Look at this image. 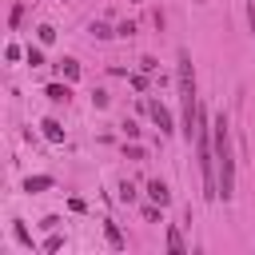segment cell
I'll use <instances>...</instances> for the list:
<instances>
[{
  "mask_svg": "<svg viewBox=\"0 0 255 255\" xmlns=\"http://www.w3.org/2000/svg\"><path fill=\"white\" fill-rule=\"evenodd\" d=\"M211 143H215V163H219V195L231 199V195H235V155H231L227 116H219V120L211 124Z\"/></svg>",
  "mask_w": 255,
  "mask_h": 255,
  "instance_id": "1",
  "label": "cell"
},
{
  "mask_svg": "<svg viewBox=\"0 0 255 255\" xmlns=\"http://www.w3.org/2000/svg\"><path fill=\"white\" fill-rule=\"evenodd\" d=\"M175 84H179V100H183V135L195 139V116H199V100H195V76H191V56L179 52L175 64Z\"/></svg>",
  "mask_w": 255,
  "mask_h": 255,
  "instance_id": "2",
  "label": "cell"
},
{
  "mask_svg": "<svg viewBox=\"0 0 255 255\" xmlns=\"http://www.w3.org/2000/svg\"><path fill=\"white\" fill-rule=\"evenodd\" d=\"M147 116L159 124V131H171V128H175V124H171V112H167L159 100H147Z\"/></svg>",
  "mask_w": 255,
  "mask_h": 255,
  "instance_id": "3",
  "label": "cell"
},
{
  "mask_svg": "<svg viewBox=\"0 0 255 255\" xmlns=\"http://www.w3.org/2000/svg\"><path fill=\"white\" fill-rule=\"evenodd\" d=\"M147 195H151V203H159V207H167V203H171V191H167V183H163V179H151V183H147Z\"/></svg>",
  "mask_w": 255,
  "mask_h": 255,
  "instance_id": "4",
  "label": "cell"
},
{
  "mask_svg": "<svg viewBox=\"0 0 255 255\" xmlns=\"http://www.w3.org/2000/svg\"><path fill=\"white\" fill-rule=\"evenodd\" d=\"M167 251H175V255H187V239L179 235V227H167Z\"/></svg>",
  "mask_w": 255,
  "mask_h": 255,
  "instance_id": "5",
  "label": "cell"
},
{
  "mask_svg": "<svg viewBox=\"0 0 255 255\" xmlns=\"http://www.w3.org/2000/svg\"><path fill=\"white\" fill-rule=\"evenodd\" d=\"M68 96H72V88H68V84H48V100H56V104H68Z\"/></svg>",
  "mask_w": 255,
  "mask_h": 255,
  "instance_id": "6",
  "label": "cell"
},
{
  "mask_svg": "<svg viewBox=\"0 0 255 255\" xmlns=\"http://www.w3.org/2000/svg\"><path fill=\"white\" fill-rule=\"evenodd\" d=\"M40 128H44V135H48V139H52V143H64V128H60V124H56V120H44V124H40Z\"/></svg>",
  "mask_w": 255,
  "mask_h": 255,
  "instance_id": "7",
  "label": "cell"
},
{
  "mask_svg": "<svg viewBox=\"0 0 255 255\" xmlns=\"http://www.w3.org/2000/svg\"><path fill=\"white\" fill-rule=\"evenodd\" d=\"M44 187H52V175H28L24 179V191H44Z\"/></svg>",
  "mask_w": 255,
  "mask_h": 255,
  "instance_id": "8",
  "label": "cell"
},
{
  "mask_svg": "<svg viewBox=\"0 0 255 255\" xmlns=\"http://www.w3.org/2000/svg\"><path fill=\"white\" fill-rule=\"evenodd\" d=\"M60 72H64L68 80H80V64H76V60H60Z\"/></svg>",
  "mask_w": 255,
  "mask_h": 255,
  "instance_id": "9",
  "label": "cell"
},
{
  "mask_svg": "<svg viewBox=\"0 0 255 255\" xmlns=\"http://www.w3.org/2000/svg\"><path fill=\"white\" fill-rule=\"evenodd\" d=\"M104 231H108V243H112V247H124V235H120L116 223H104Z\"/></svg>",
  "mask_w": 255,
  "mask_h": 255,
  "instance_id": "10",
  "label": "cell"
},
{
  "mask_svg": "<svg viewBox=\"0 0 255 255\" xmlns=\"http://www.w3.org/2000/svg\"><path fill=\"white\" fill-rule=\"evenodd\" d=\"M92 36H96V40H108V36H116V32H112L108 24H92Z\"/></svg>",
  "mask_w": 255,
  "mask_h": 255,
  "instance_id": "11",
  "label": "cell"
},
{
  "mask_svg": "<svg viewBox=\"0 0 255 255\" xmlns=\"http://www.w3.org/2000/svg\"><path fill=\"white\" fill-rule=\"evenodd\" d=\"M56 40V28L52 24H40V44H52Z\"/></svg>",
  "mask_w": 255,
  "mask_h": 255,
  "instance_id": "12",
  "label": "cell"
},
{
  "mask_svg": "<svg viewBox=\"0 0 255 255\" xmlns=\"http://www.w3.org/2000/svg\"><path fill=\"white\" fill-rule=\"evenodd\" d=\"M120 199L131 203V199H135V187H131V183H120Z\"/></svg>",
  "mask_w": 255,
  "mask_h": 255,
  "instance_id": "13",
  "label": "cell"
},
{
  "mask_svg": "<svg viewBox=\"0 0 255 255\" xmlns=\"http://www.w3.org/2000/svg\"><path fill=\"white\" fill-rule=\"evenodd\" d=\"M28 64H32V68L44 64V52H40V48H28Z\"/></svg>",
  "mask_w": 255,
  "mask_h": 255,
  "instance_id": "14",
  "label": "cell"
},
{
  "mask_svg": "<svg viewBox=\"0 0 255 255\" xmlns=\"http://www.w3.org/2000/svg\"><path fill=\"white\" fill-rule=\"evenodd\" d=\"M12 231H16V239H20V243H28V247H32V235H28V231H24V227H20V223H16V227H12Z\"/></svg>",
  "mask_w": 255,
  "mask_h": 255,
  "instance_id": "15",
  "label": "cell"
},
{
  "mask_svg": "<svg viewBox=\"0 0 255 255\" xmlns=\"http://www.w3.org/2000/svg\"><path fill=\"white\" fill-rule=\"evenodd\" d=\"M60 247H64V239H60V235H52V239L44 243V251H60Z\"/></svg>",
  "mask_w": 255,
  "mask_h": 255,
  "instance_id": "16",
  "label": "cell"
}]
</instances>
